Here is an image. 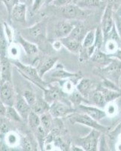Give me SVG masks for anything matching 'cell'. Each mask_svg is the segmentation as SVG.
I'll use <instances>...</instances> for the list:
<instances>
[{"label":"cell","instance_id":"6da1fadb","mask_svg":"<svg viewBox=\"0 0 121 151\" xmlns=\"http://www.w3.org/2000/svg\"><path fill=\"white\" fill-rule=\"evenodd\" d=\"M11 61V64L17 68L18 71L24 78H26L27 80L30 81L31 83L36 85L38 88H41L42 90L44 89L48 86V83L45 81L43 80V78H41L38 73L37 69L33 65H26L21 61H19L17 59H10Z\"/></svg>","mask_w":121,"mask_h":151},{"label":"cell","instance_id":"7a4b0ae2","mask_svg":"<svg viewBox=\"0 0 121 151\" xmlns=\"http://www.w3.org/2000/svg\"><path fill=\"white\" fill-rule=\"evenodd\" d=\"M68 120L72 124L78 123L80 125H85L87 127L91 128L92 129H95V130L99 131L102 133L105 132L108 130V128L105 126V125H101L99 123V121H96L95 119H93L92 117L90 116L86 113H73L72 114L68 115Z\"/></svg>","mask_w":121,"mask_h":151},{"label":"cell","instance_id":"3957f363","mask_svg":"<svg viewBox=\"0 0 121 151\" xmlns=\"http://www.w3.org/2000/svg\"><path fill=\"white\" fill-rule=\"evenodd\" d=\"M102 132L93 129L87 135L83 137H77L75 140V144L83 148L86 151H95L98 150V144Z\"/></svg>","mask_w":121,"mask_h":151},{"label":"cell","instance_id":"277c9868","mask_svg":"<svg viewBox=\"0 0 121 151\" xmlns=\"http://www.w3.org/2000/svg\"><path fill=\"white\" fill-rule=\"evenodd\" d=\"M17 94L12 81L0 83V99L8 106H13Z\"/></svg>","mask_w":121,"mask_h":151},{"label":"cell","instance_id":"5b68a950","mask_svg":"<svg viewBox=\"0 0 121 151\" xmlns=\"http://www.w3.org/2000/svg\"><path fill=\"white\" fill-rule=\"evenodd\" d=\"M60 11L62 16L68 20L84 18L87 15V11L84 10L75 3L60 7Z\"/></svg>","mask_w":121,"mask_h":151},{"label":"cell","instance_id":"8992f818","mask_svg":"<svg viewBox=\"0 0 121 151\" xmlns=\"http://www.w3.org/2000/svg\"><path fill=\"white\" fill-rule=\"evenodd\" d=\"M23 31L36 41H44L47 38V21L44 20L39 21L33 26L25 29Z\"/></svg>","mask_w":121,"mask_h":151},{"label":"cell","instance_id":"52a82bcc","mask_svg":"<svg viewBox=\"0 0 121 151\" xmlns=\"http://www.w3.org/2000/svg\"><path fill=\"white\" fill-rule=\"evenodd\" d=\"M75 109L64 104L61 101V100H60L51 104L49 113L51 114L53 118H62V117L68 116L70 114L75 113Z\"/></svg>","mask_w":121,"mask_h":151},{"label":"cell","instance_id":"ba28073f","mask_svg":"<svg viewBox=\"0 0 121 151\" xmlns=\"http://www.w3.org/2000/svg\"><path fill=\"white\" fill-rule=\"evenodd\" d=\"M48 76L53 79L63 80L67 79H78L81 77L80 73H70L65 70L63 65L56 64L51 70L48 72Z\"/></svg>","mask_w":121,"mask_h":151},{"label":"cell","instance_id":"9c48e42d","mask_svg":"<svg viewBox=\"0 0 121 151\" xmlns=\"http://www.w3.org/2000/svg\"><path fill=\"white\" fill-rule=\"evenodd\" d=\"M114 25V6L111 3H106V7L105 9L101 24V28L102 29L103 34L105 35L108 33Z\"/></svg>","mask_w":121,"mask_h":151},{"label":"cell","instance_id":"30bf717a","mask_svg":"<svg viewBox=\"0 0 121 151\" xmlns=\"http://www.w3.org/2000/svg\"><path fill=\"white\" fill-rule=\"evenodd\" d=\"M14 106L17 110L19 114L21 115V116L22 117L23 121L27 122L28 116H29L30 111L32 110V108H31L30 105L26 102L22 94H17Z\"/></svg>","mask_w":121,"mask_h":151},{"label":"cell","instance_id":"8fae6325","mask_svg":"<svg viewBox=\"0 0 121 151\" xmlns=\"http://www.w3.org/2000/svg\"><path fill=\"white\" fill-rule=\"evenodd\" d=\"M57 61H58V58H56V57H50V58L44 59L43 60H38V64L36 68L37 69L38 73L40 76L41 78L44 77L45 74L51 70L56 65Z\"/></svg>","mask_w":121,"mask_h":151},{"label":"cell","instance_id":"7c38bea8","mask_svg":"<svg viewBox=\"0 0 121 151\" xmlns=\"http://www.w3.org/2000/svg\"><path fill=\"white\" fill-rule=\"evenodd\" d=\"M78 108L84 113L92 117L93 119H95L96 121H100L105 117L107 116L105 110H102L99 106H92V105H87L81 104L78 106Z\"/></svg>","mask_w":121,"mask_h":151},{"label":"cell","instance_id":"4fadbf2b","mask_svg":"<svg viewBox=\"0 0 121 151\" xmlns=\"http://www.w3.org/2000/svg\"><path fill=\"white\" fill-rule=\"evenodd\" d=\"M44 99L48 102L50 104H53L56 101H60L63 98V91L61 88L56 87L54 86L48 84L46 88H44Z\"/></svg>","mask_w":121,"mask_h":151},{"label":"cell","instance_id":"5bb4252c","mask_svg":"<svg viewBox=\"0 0 121 151\" xmlns=\"http://www.w3.org/2000/svg\"><path fill=\"white\" fill-rule=\"evenodd\" d=\"M26 11H27V5L23 2H19L12 10L11 20L22 24H25L26 23Z\"/></svg>","mask_w":121,"mask_h":151},{"label":"cell","instance_id":"9a60e30c","mask_svg":"<svg viewBox=\"0 0 121 151\" xmlns=\"http://www.w3.org/2000/svg\"><path fill=\"white\" fill-rule=\"evenodd\" d=\"M11 61L8 56H1V82L12 81Z\"/></svg>","mask_w":121,"mask_h":151},{"label":"cell","instance_id":"2e32d148","mask_svg":"<svg viewBox=\"0 0 121 151\" xmlns=\"http://www.w3.org/2000/svg\"><path fill=\"white\" fill-rule=\"evenodd\" d=\"M74 27H75V24L69 21H59L55 27V36L59 40L62 38L67 37L72 32Z\"/></svg>","mask_w":121,"mask_h":151},{"label":"cell","instance_id":"e0dca14e","mask_svg":"<svg viewBox=\"0 0 121 151\" xmlns=\"http://www.w3.org/2000/svg\"><path fill=\"white\" fill-rule=\"evenodd\" d=\"M101 72L106 76L113 77L115 75L119 78L120 73H121V62L117 59L112 58V60L109 64L101 69Z\"/></svg>","mask_w":121,"mask_h":151},{"label":"cell","instance_id":"ac0fdd59","mask_svg":"<svg viewBox=\"0 0 121 151\" xmlns=\"http://www.w3.org/2000/svg\"><path fill=\"white\" fill-rule=\"evenodd\" d=\"M104 45V34H103L102 29L101 28V26L95 29V42L92 47L86 49L87 56L90 58L93 54L98 50H101Z\"/></svg>","mask_w":121,"mask_h":151},{"label":"cell","instance_id":"d6986e66","mask_svg":"<svg viewBox=\"0 0 121 151\" xmlns=\"http://www.w3.org/2000/svg\"><path fill=\"white\" fill-rule=\"evenodd\" d=\"M94 83L92 80L89 79H80L78 80V83L76 85V88L80 94L86 98H89L90 96L93 91H94Z\"/></svg>","mask_w":121,"mask_h":151},{"label":"cell","instance_id":"ffe728a7","mask_svg":"<svg viewBox=\"0 0 121 151\" xmlns=\"http://www.w3.org/2000/svg\"><path fill=\"white\" fill-rule=\"evenodd\" d=\"M63 44V47H65L70 52L74 54H79L82 50V42L73 38L67 36L65 38L60 39Z\"/></svg>","mask_w":121,"mask_h":151},{"label":"cell","instance_id":"44dd1931","mask_svg":"<svg viewBox=\"0 0 121 151\" xmlns=\"http://www.w3.org/2000/svg\"><path fill=\"white\" fill-rule=\"evenodd\" d=\"M17 42H18L19 45L22 47L25 53L27 55L33 56V55L38 54V48L37 45L34 43L28 41L21 34L17 35Z\"/></svg>","mask_w":121,"mask_h":151},{"label":"cell","instance_id":"7402d4cb","mask_svg":"<svg viewBox=\"0 0 121 151\" xmlns=\"http://www.w3.org/2000/svg\"><path fill=\"white\" fill-rule=\"evenodd\" d=\"M51 107V104L43 98H37L34 104L31 106L32 110L37 113L38 115H42L44 113H48Z\"/></svg>","mask_w":121,"mask_h":151},{"label":"cell","instance_id":"603a6c76","mask_svg":"<svg viewBox=\"0 0 121 151\" xmlns=\"http://www.w3.org/2000/svg\"><path fill=\"white\" fill-rule=\"evenodd\" d=\"M86 34H87V33H86L85 27H84V24L80 22H78L75 24V27L68 36L73 38L75 40H77L80 41V42H82Z\"/></svg>","mask_w":121,"mask_h":151},{"label":"cell","instance_id":"cb8c5ba5","mask_svg":"<svg viewBox=\"0 0 121 151\" xmlns=\"http://www.w3.org/2000/svg\"><path fill=\"white\" fill-rule=\"evenodd\" d=\"M10 44L5 35L4 26L0 24V56H8V51Z\"/></svg>","mask_w":121,"mask_h":151},{"label":"cell","instance_id":"d4e9b609","mask_svg":"<svg viewBox=\"0 0 121 151\" xmlns=\"http://www.w3.org/2000/svg\"><path fill=\"white\" fill-rule=\"evenodd\" d=\"M4 139H5V144L6 146L9 147H14L17 146L21 143V138L18 134L14 131L11 130L4 135Z\"/></svg>","mask_w":121,"mask_h":151},{"label":"cell","instance_id":"484cf974","mask_svg":"<svg viewBox=\"0 0 121 151\" xmlns=\"http://www.w3.org/2000/svg\"><path fill=\"white\" fill-rule=\"evenodd\" d=\"M92 61L98 63V64H105V65L108 64L112 60V58L109 57V55L105 52H102L101 50L95 51L92 56L90 57Z\"/></svg>","mask_w":121,"mask_h":151},{"label":"cell","instance_id":"4316f807","mask_svg":"<svg viewBox=\"0 0 121 151\" xmlns=\"http://www.w3.org/2000/svg\"><path fill=\"white\" fill-rule=\"evenodd\" d=\"M97 88L103 93L105 99L107 103L114 101V100L121 97V91H114V90H111L103 87L102 86H98Z\"/></svg>","mask_w":121,"mask_h":151},{"label":"cell","instance_id":"83f0119b","mask_svg":"<svg viewBox=\"0 0 121 151\" xmlns=\"http://www.w3.org/2000/svg\"><path fill=\"white\" fill-rule=\"evenodd\" d=\"M33 133H34V135L36 138V141H37V144L38 145V147L40 148V150H43L44 149L45 139H46V137L48 133L41 125H40L39 127L38 128L35 132H33Z\"/></svg>","mask_w":121,"mask_h":151},{"label":"cell","instance_id":"f1b7e54d","mask_svg":"<svg viewBox=\"0 0 121 151\" xmlns=\"http://www.w3.org/2000/svg\"><path fill=\"white\" fill-rule=\"evenodd\" d=\"M91 98H92L93 101L94 102L95 106H99L100 108H104L105 106L107 104V102L105 99L104 94L97 87L91 94Z\"/></svg>","mask_w":121,"mask_h":151},{"label":"cell","instance_id":"f546056e","mask_svg":"<svg viewBox=\"0 0 121 151\" xmlns=\"http://www.w3.org/2000/svg\"><path fill=\"white\" fill-rule=\"evenodd\" d=\"M27 124L32 132H35L41 125L40 116L38 115L37 113H36L33 110H31L29 114V116H28Z\"/></svg>","mask_w":121,"mask_h":151},{"label":"cell","instance_id":"4dcf8cb0","mask_svg":"<svg viewBox=\"0 0 121 151\" xmlns=\"http://www.w3.org/2000/svg\"><path fill=\"white\" fill-rule=\"evenodd\" d=\"M40 119H41V126L45 129L48 133H49L53 127V117L48 112L40 116Z\"/></svg>","mask_w":121,"mask_h":151},{"label":"cell","instance_id":"1f68e13d","mask_svg":"<svg viewBox=\"0 0 121 151\" xmlns=\"http://www.w3.org/2000/svg\"><path fill=\"white\" fill-rule=\"evenodd\" d=\"M102 0H80L77 2L78 6L84 9H91L94 8H99L103 3Z\"/></svg>","mask_w":121,"mask_h":151},{"label":"cell","instance_id":"d6a6232c","mask_svg":"<svg viewBox=\"0 0 121 151\" xmlns=\"http://www.w3.org/2000/svg\"><path fill=\"white\" fill-rule=\"evenodd\" d=\"M95 29H92L87 32L82 42V49L86 50L93 45L95 42Z\"/></svg>","mask_w":121,"mask_h":151},{"label":"cell","instance_id":"836d02e7","mask_svg":"<svg viewBox=\"0 0 121 151\" xmlns=\"http://www.w3.org/2000/svg\"><path fill=\"white\" fill-rule=\"evenodd\" d=\"M5 117H7L12 122H21L23 121L22 117L21 115L19 114L17 110H16L15 107L13 106H7V110H6V113H5Z\"/></svg>","mask_w":121,"mask_h":151},{"label":"cell","instance_id":"e575fe53","mask_svg":"<svg viewBox=\"0 0 121 151\" xmlns=\"http://www.w3.org/2000/svg\"><path fill=\"white\" fill-rule=\"evenodd\" d=\"M69 99L75 106H78L81 104L85 103L84 100H86V98L78 91L77 88H75L71 94H69Z\"/></svg>","mask_w":121,"mask_h":151},{"label":"cell","instance_id":"d590c367","mask_svg":"<svg viewBox=\"0 0 121 151\" xmlns=\"http://www.w3.org/2000/svg\"><path fill=\"white\" fill-rule=\"evenodd\" d=\"M11 122L7 117H0V135H5L11 131Z\"/></svg>","mask_w":121,"mask_h":151},{"label":"cell","instance_id":"8d00e7d4","mask_svg":"<svg viewBox=\"0 0 121 151\" xmlns=\"http://www.w3.org/2000/svg\"><path fill=\"white\" fill-rule=\"evenodd\" d=\"M119 43L117 42L116 41L114 40H107L104 42V48L105 52L107 53V55H111V54L114 53L119 48Z\"/></svg>","mask_w":121,"mask_h":151},{"label":"cell","instance_id":"74e56055","mask_svg":"<svg viewBox=\"0 0 121 151\" xmlns=\"http://www.w3.org/2000/svg\"><path fill=\"white\" fill-rule=\"evenodd\" d=\"M109 40L116 41L117 42L119 43V45L121 43L120 37L119 33H118L115 24L113 26V27L111 28V29L108 32V33H106L105 35H104V42L105 41H107V40Z\"/></svg>","mask_w":121,"mask_h":151},{"label":"cell","instance_id":"f35d334b","mask_svg":"<svg viewBox=\"0 0 121 151\" xmlns=\"http://www.w3.org/2000/svg\"><path fill=\"white\" fill-rule=\"evenodd\" d=\"M104 110L107 116H108L113 117L118 113V107L114 101L107 103V104L105 106Z\"/></svg>","mask_w":121,"mask_h":151},{"label":"cell","instance_id":"ab89813d","mask_svg":"<svg viewBox=\"0 0 121 151\" xmlns=\"http://www.w3.org/2000/svg\"><path fill=\"white\" fill-rule=\"evenodd\" d=\"M1 2L5 6L8 15H9V21H11V14L12 10L17 4L21 2V1L20 0H1Z\"/></svg>","mask_w":121,"mask_h":151},{"label":"cell","instance_id":"60d3db41","mask_svg":"<svg viewBox=\"0 0 121 151\" xmlns=\"http://www.w3.org/2000/svg\"><path fill=\"white\" fill-rule=\"evenodd\" d=\"M19 55H20V48L17 45L11 42L9 45V51H8V57L10 59L14 60V59H17Z\"/></svg>","mask_w":121,"mask_h":151},{"label":"cell","instance_id":"b9f144b4","mask_svg":"<svg viewBox=\"0 0 121 151\" xmlns=\"http://www.w3.org/2000/svg\"><path fill=\"white\" fill-rule=\"evenodd\" d=\"M21 147L23 148V150H33V144L31 139L27 136L21 137Z\"/></svg>","mask_w":121,"mask_h":151},{"label":"cell","instance_id":"7bdbcfd3","mask_svg":"<svg viewBox=\"0 0 121 151\" xmlns=\"http://www.w3.org/2000/svg\"><path fill=\"white\" fill-rule=\"evenodd\" d=\"M22 95L23 96V98H25L26 102L30 105V106H33L35 104V102L36 101V100H37V98H36L35 93L33 92V91H30V90H26V91H24Z\"/></svg>","mask_w":121,"mask_h":151},{"label":"cell","instance_id":"ee69618b","mask_svg":"<svg viewBox=\"0 0 121 151\" xmlns=\"http://www.w3.org/2000/svg\"><path fill=\"white\" fill-rule=\"evenodd\" d=\"M3 26H4V29H5V35H6V36H7L9 42L10 43L13 42V40H14V29H13L11 27L9 26L7 23H5V22L3 23Z\"/></svg>","mask_w":121,"mask_h":151},{"label":"cell","instance_id":"f6af8a7d","mask_svg":"<svg viewBox=\"0 0 121 151\" xmlns=\"http://www.w3.org/2000/svg\"><path fill=\"white\" fill-rule=\"evenodd\" d=\"M72 3H75V0H54L51 5L57 8H60Z\"/></svg>","mask_w":121,"mask_h":151},{"label":"cell","instance_id":"bcb514c9","mask_svg":"<svg viewBox=\"0 0 121 151\" xmlns=\"http://www.w3.org/2000/svg\"><path fill=\"white\" fill-rule=\"evenodd\" d=\"M44 3H45V0H33V5H32V12L33 13L38 12L44 5Z\"/></svg>","mask_w":121,"mask_h":151},{"label":"cell","instance_id":"7dc6e473","mask_svg":"<svg viewBox=\"0 0 121 151\" xmlns=\"http://www.w3.org/2000/svg\"><path fill=\"white\" fill-rule=\"evenodd\" d=\"M114 24H115V27H116L117 30L119 33V36L121 40V17L117 14H115V15H114Z\"/></svg>","mask_w":121,"mask_h":151},{"label":"cell","instance_id":"c3c4849f","mask_svg":"<svg viewBox=\"0 0 121 151\" xmlns=\"http://www.w3.org/2000/svg\"><path fill=\"white\" fill-rule=\"evenodd\" d=\"M6 110H7V106L0 99V117L5 116Z\"/></svg>","mask_w":121,"mask_h":151},{"label":"cell","instance_id":"681fc988","mask_svg":"<svg viewBox=\"0 0 121 151\" xmlns=\"http://www.w3.org/2000/svg\"><path fill=\"white\" fill-rule=\"evenodd\" d=\"M109 55V57H111V58H114L117 59V60H119L121 62V49L120 48H118L116 52H114V53L111 54V55Z\"/></svg>","mask_w":121,"mask_h":151},{"label":"cell","instance_id":"f907efd6","mask_svg":"<svg viewBox=\"0 0 121 151\" xmlns=\"http://www.w3.org/2000/svg\"><path fill=\"white\" fill-rule=\"evenodd\" d=\"M52 46H53V48H54L55 50H56V51H60L63 45V44H62L60 40H58L53 42V44H52Z\"/></svg>","mask_w":121,"mask_h":151},{"label":"cell","instance_id":"816d5d0a","mask_svg":"<svg viewBox=\"0 0 121 151\" xmlns=\"http://www.w3.org/2000/svg\"><path fill=\"white\" fill-rule=\"evenodd\" d=\"M102 1L103 2H106L107 3H111V5H113V6L114 8V6L119 2L120 0H102Z\"/></svg>","mask_w":121,"mask_h":151},{"label":"cell","instance_id":"f5cc1de1","mask_svg":"<svg viewBox=\"0 0 121 151\" xmlns=\"http://www.w3.org/2000/svg\"><path fill=\"white\" fill-rule=\"evenodd\" d=\"M20 1H21V2H23V3H25L26 5H27V6L33 5V0H20Z\"/></svg>","mask_w":121,"mask_h":151},{"label":"cell","instance_id":"db71d44e","mask_svg":"<svg viewBox=\"0 0 121 151\" xmlns=\"http://www.w3.org/2000/svg\"><path fill=\"white\" fill-rule=\"evenodd\" d=\"M53 1H54V0H45V3H44V5H51Z\"/></svg>","mask_w":121,"mask_h":151},{"label":"cell","instance_id":"11a10c76","mask_svg":"<svg viewBox=\"0 0 121 151\" xmlns=\"http://www.w3.org/2000/svg\"><path fill=\"white\" fill-rule=\"evenodd\" d=\"M0 82H1V56H0Z\"/></svg>","mask_w":121,"mask_h":151},{"label":"cell","instance_id":"9f6ffc18","mask_svg":"<svg viewBox=\"0 0 121 151\" xmlns=\"http://www.w3.org/2000/svg\"><path fill=\"white\" fill-rule=\"evenodd\" d=\"M78 1H80V0H75V3H77Z\"/></svg>","mask_w":121,"mask_h":151},{"label":"cell","instance_id":"6f0895ef","mask_svg":"<svg viewBox=\"0 0 121 151\" xmlns=\"http://www.w3.org/2000/svg\"><path fill=\"white\" fill-rule=\"evenodd\" d=\"M0 1H1V0H0Z\"/></svg>","mask_w":121,"mask_h":151}]
</instances>
